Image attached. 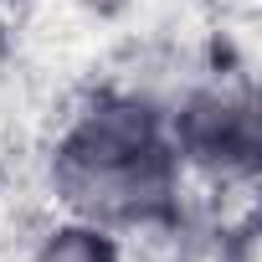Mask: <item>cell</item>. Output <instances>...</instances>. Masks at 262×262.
<instances>
[{
	"instance_id": "cell-1",
	"label": "cell",
	"mask_w": 262,
	"mask_h": 262,
	"mask_svg": "<svg viewBox=\"0 0 262 262\" xmlns=\"http://www.w3.org/2000/svg\"><path fill=\"white\" fill-rule=\"evenodd\" d=\"M180 165L170 113H160V103L144 93H98L62 128L52 185L77 221L98 231H139L175 216Z\"/></svg>"
},
{
	"instance_id": "cell-2",
	"label": "cell",
	"mask_w": 262,
	"mask_h": 262,
	"mask_svg": "<svg viewBox=\"0 0 262 262\" xmlns=\"http://www.w3.org/2000/svg\"><path fill=\"white\" fill-rule=\"evenodd\" d=\"M21 262H118V247L108 242V231H98L88 221H72V226L41 236Z\"/></svg>"
}]
</instances>
